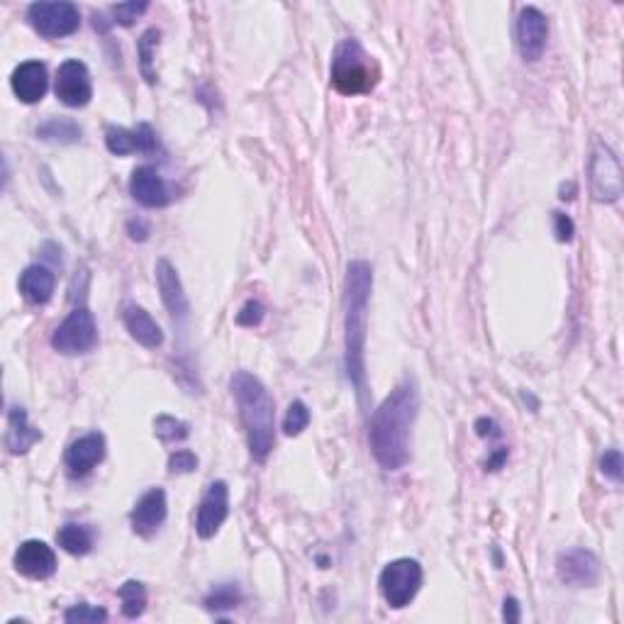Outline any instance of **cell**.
Listing matches in <instances>:
<instances>
[{"instance_id":"obj_12","label":"cell","mask_w":624,"mask_h":624,"mask_svg":"<svg viewBox=\"0 0 624 624\" xmlns=\"http://www.w3.org/2000/svg\"><path fill=\"white\" fill-rule=\"evenodd\" d=\"M166 515H169V503H166L164 488H152L137 500L135 510L130 512L132 532L142 539H152L164 527Z\"/></svg>"},{"instance_id":"obj_28","label":"cell","mask_w":624,"mask_h":624,"mask_svg":"<svg viewBox=\"0 0 624 624\" xmlns=\"http://www.w3.org/2000/svg\"><path fill=\"white\" fill-rule=\"evenodd\" d=\"M159 37L161 32L152 27V30L144 32L142 39H139V59H142V74L147 78V83L156 81V71L152 69V64H154V49L159 47Z\"/></svg>"},{"instance_id":"obj_22","label":"cell","mask_w":624,"mask_h":624,"mask_svg":"<svg viewBox=\"0 0 624 624\" xmlns=\"http://www.w3.org/2000/svg\"><path fill=\"white\" fill-rule=\"evenodd\" d=\"M54 288H57V276H54L47 266L32 264L20 273V293L22 298L30 300V303L35 305L49 303L54 295Z\"/></svg>"},{"instance_id":"obj_16","label":"cell","mask_w":624,"mask_h":624,"mask_svg":"<svg viewBox=\"0 0 624 624\" xmlns=\"http://www.w3.org/2000/svg\"><path fill=\"white\" fill-rule=\"evenodd\" d=\"M130 193L139 205L152 210L166 208L171 203L169 186H166V181L154 166H139V169L132 171Z\"/></svg>"},{"instance_id":"obj_37","label":"cell","mask_w":624,"mask_h":624,"mask_svg":"<svg viewBox=\"0 0 624 624\" xmlns=\"http://www.w3.org/2000/svg\"><path fill=\"white\" fill-rule=\"evenodd\" d=\"M476 432H478V437H498L500 429L493 420H486V417H483V420L476 422Z\"/></svg>"},{"instance_id":"obj_3","label":"cell","mask_w":624,"mask_h":624,"mask_svg":"<svg viewBox=\"0 0 624 624\" xmlns=\"http://www.w3.org/2000/svg\"><path fill=\"white\" fill-rule=\"evenodd\" d=\"M239 420L247 432L252 459L264 464L276 444V405L264 383L249 371H237L230 381Z\"/></svg>"},{"instance_id":"obj_32","label":"cell","mask_w":624,"mask_h":624,"mask_svg":"<svg viewBox=\"0 0 624 624\" xmlns=\"http://www.w3.org/2000/svg\"><path fill=\"white\" fill-rule=\"evenodd\" d=\"M149 10V3H120L113 5V18L117 25L122 27H130L135 25V20L139 15H144Z\"/></svg>"},{"instance_id":"obj_4","label":"cell","mask_w":624,"mask_h":624,"mask_svg":"<svg viewBox=\"0 0 624 624\" xmlns=\"http://www.w3.org/2000/svg\"><path fill=\"white\" fill-rule=\"evenodd\" d=\"M381 71L359 39L349 37L337 44L332 59V86L342 96H366L376 88Z\"/></svg>"},{"instance_id":"obj_13","label":"cell","mask_w":624,"mask_h":624,"mask_svg":"<svg viewBox=\"0 0 624 624\" xmlns=\"http://www.w3.org/2000/svg\"><path fill=\"white\" fill-rule=\"evenodd\" d=\"M546 39H549V22H546L544 13L534 5L520 10L517 18V47L525 61H539L546 49Z\"/></svg>"},{"instance_id":"obj_30","label":"cell","mask_w":624,"mask_h":624,"mask_svg":"<svg viewBox=\"0 0 624 624\" xmlns=\"http://www.w3.org/2000/svg\"><path fill=\"white\" fill-rule=\"evenodd\" d=\"M64 620L69 622V624H93V622H105V620H108V612H105L103 607H96V605L81 603V605L69 607V610L64 612Z\"/></svg>"},{"instance_id":"obj_6","label":"cell","mask_w":624,"mask_h":624,"mask_svg":"<svg viewBox=\"0 0 624 624\" xmlns=\"http://www.w3.org/2000/svg\"><path fill=\"white\" fill-rule=\"evenodd\" d=\"M590 195L595 203H617L622 198V164L605 142H595L588 164Z\"/></svg>"},{"instance_id":"obj_27","label":"cell","mask_w":624,"mask_h":624,"mask_svg":"<svg viewBox=\"0 0 624 624\" xmlns=\"http://www.w3.org/2000/svg\"><path fill=\"white\" fill-rule=\"evenodd\" d=\"M154 432L161 442H183L191 434V427H188V422L176 420L171 415H159L154 420Z\"/></svg>"},{"instance_id":"obj_10","label":"cell","mask_w":624,"mask_h":624,"mask_svg":"<svg viewBox=\"0 0 624 624\" xmlns=\"http://www.w3.org/2000/svg\"><path fill=\"white\" fill-rule=\"evenodd\" d=\"M227 515H230V488L225 481L210 483L205 490L203 500H200L198 517H195V532L200 539H213L220 527L225 525Z\"/></svg>"},{"instance_id":"obj_5","label":"cell","mask_w":624,"mask_h":624,"mask_svg":"<svg viewBox=\"0 0 624 624\" xmlns=\"http://www.w3.org/2000/svg\"><path fill=\"white\" fill-rule=\"evenodd\" d=\"M422 573L420 561L415 559H395L381 571V578H378V585H381V595L386 600L388 607L393 610H403L408 607L415 595L420 593L422 588Z\"/></svg>"},{"instance_id":"obj_14","label":"cell","mask_w":624,"mask_h":624,"mask_svg":"<svg viewBox=\"0 0 624 624\" xmlns=\"http://www.w3.org/2000/svg\"><path fill=\"white\" fill-rule=\"evenodd\" d=\"M15 571L22 573L25 578L32 581H47L57 573V554L47 542H39V539H27L18 546L15 551Z\"/></svg>"},{"instance_id":"obj_33","label":"cell","mask_w":624,"mask_h":624,"mask_svg":"<svg viewBox=\"0 0 624 624\" xmlns=\"http://www.w3.org/2000/svg\"><path fill=\"white\" fill-rule=\"evenodd\" d=\"M198 468V456L188 449H178L169 456V473H193Z\"/></svg>"},{"instance_id":"obj_36","label":"cell","mask_w":624,"mask_h":624,"mask_svg":"<svg viewBox=\"0 0 624 624\" xmlns=\"http://www.w3.org/2000/svg\"><path fill=\"white\" fill-rule=\"evenodd\" d=\"M503 617H505L507 622H520V620H522V615H520V603H517L515 598H505Z\"/></svg>"},{"instance_id":"obj_23","label":"cell","mask_w":624,"mask_h":624,"mask_svg":"<svg viewBox=\"0 0 624 624\" xmlns=\"http://www.w3.org/2000/svg\"><path fill=\"white\" fill-rule=\"evenodd\" d=\"M57 542L66 554L71 556H86L93 551V544H96V534H93L91 527L86 525H76V522H69L57 532Z\"/></svg>"},{"instance_id":"obj_18","label":"cell","mask_w":624,"mask_h":624,"mask_svg":"<svg viewBox=\"0 0 624 624\" xmlns=\"http://www.w3.org/2000/svg\"><path fill=\"white\" fill-rule=\"evenodd\" d=\"M156 286H159L161 293V303L166 305V310L171 312L174 320H183L191 312V303H188V295L183 291V283L178 278V271L174 269V264L166 259L156 261Z\"/></svg>"},{"instance_id":"obj_35","label":"cell","mask_w":624,"mask_h":624,"mask_svg":"<svg viewBox=\"0 0 624 624\" xmlns=\"http://www.w3.org/2000/svg\"><path fill=\"white\" fill-rule=\"evenodd\" d=\"M554 222H556V239L559 242H571L573 239V222L571 217L564 215V213H554Z\"/></svg>"},{"instance_id":"obj_25","label":"cell","mask_w":624,"mask_h":624,"mask_svg":"<svg viewBox=\"0 0 624 624\" xmlns=\"http://www.w3.org/2000/svg\"><path fill=\"white\" fill-rule=\"evenodd\" d=\"M117 598L122 600V615L127 620H137L147 610V588L139 581H127L117 590Z\"/></svg>"},{"instance_id":"obj_9","label":"cell","mask_w":624,"mask_h":624,"mask_svg":"<svg viewBox=\"0 0 624 624\" xmlns=\"http://www.w3.org/2000/svg\"><path fill=\"white\" fill-rule=\"evenodd\" d=\"M54 93L66 108H86L93 98V81L88 66L78 59H66L57 71Z\"/></svg>"},{"instance_id":"obj_2","label":"cell","mask_w":624,"mask_h":624,"mask_svg":"<svg viewBox=\"0 0 624 624\" xmlns=\"http://www.w3.org/2000/svg\"><path fill=\"white\" fill-rule=\"evenodd\" d=\"M373 291V271L366 261H351L344 283V369L356 395L366 400V327H369V300Z\"/></svg>"},{"instance_id":"obj_29","label":"cell","mask_w":624,"mask_h":624,"mask_svg":"<svg viewBox=\"0 0 624 624\" xmlns=\"http://www.w3.org/2000/svg\"><path fill=\"white\" fill-rule=\"evenodd\" d=\"M308 425H310L308 405H305L303 400H293V403L288 405L286 417H283V432H286L288 437H298Z\"/></svg>"},{"instance_id":"obj_11","label":"cell","mask_w":624,"mask_h":624,"mask_svg":"<svg viewBox=\"0 0 624 624\" xmlns=\"http://www.w3.org/2000/svg\"><path fill=\"white\" fill-rule=\"evenodd\" d=\"M556 576L571 588H593L600 581V559L588 549H571L556 559Z\"/></svg>"},{"instance_id":"obj_1","label":"cell","mask_w":624,"mask_h":624,"mask_svg":"<svg viewBox=\"0 0 624 624\" xmlns=\"http://www.w3.org/2000/svg\"><path fill=\"white\" fill-rule=\"evenodd\" d=\"M420 410V395L412 381H403L373 410L369 447L383 471H400L410 459V432Z\"/></svg>"},{"instance_id":"obj_19","label":"cell","mask_w":624,"mask_h":624,"mask_svg":"<svg viewBox=\"0 0 624 624\" xmlns=\"http://www.w3.org/2000/svg\"><path fill=\"white\" fill-rule=\"evenodd\" d=\"M10 86H13V93L22 103H39V100L47 96L49 88L47 66L42 61H22L18 69L13 71V76H10Z\"/></svg>"},{"instance_id":"obj_15","label":"cell","mask_w":624,"mask_h":624,"mask_svg":"<svg viewBox=\"0 0 624 624\" xmlns=\"http://www.w3.org/2000/svg\"><path fill=\"white\" fill-rule=\"evenodd\" d=\"M105 147H108L110 154L115 156H127V154H154L159 149V139H156V132L147 122L137 127V130H127V127H108L105 132Z\"/></svg>"},{"instance_id":"obj_24","label":"cell","mask_w":624,"mask_h":624,"mask_svg":"<svg viewBox=\"0 0 624 624\" xmlns=\"http://www.w3.org/2000/svg\"><path fill=\"white\" fill-rule=\"evenodd\" d=\"M37 137L54 144H74L81 139V127L69 117H52L37 127Z\"/></svg>"},{"instance_id":"obj_31","label":"cell","mask_w":624,"mask_h":624,"mask_svg":"<svg viewBox=\"0 0 624 624\" xmlns=\"http://www.w3.org/2000/svg\"><path fill=\"white\" fill-rule=\"evenodd\" d=\"M622 468H624L622 451L607 449L603 454V459H600V473H603L605 478H610L612 483H622Z\"/></svg>"},{"instance_id":"obj_20","label":"cell","mask_w":624,"mask_h":624,"mask_svg":"<svg viewBox=\"0 0 624 624\" xmlns=\"http://www.w3.org/2000/svg\"><path fill=\"white\" fill-rule=\"evenodd\" d=\"M122 320H125L130 337L135 339L137 344H142V347L156 349L164 344V332H161V327L156 325L154 317L144 308H139V305H127L125 312H122Z\"/></svg>"},{"instance_id":"obj_7","label":"cell","mask_w":624,"mask_h":624,"mask_svg":"<svg viewBox=\"0 0 624 624\" xmlns=\"http://www.w3.org/2000/svg\"><path fill=\"white\" fill-rule=\"evenodd\" d=\"M98 344L96 317L88 308H76L66 315V320L54 330L52 347L64 356L88 354Z\"/></svg>"},{"instance_id":"obj_17","label":"cell","mask_w":624,"mask_h":624,"mask_svg":"<svg viewBox=\"0 0 624 624\" xmlns=\"http://www.w3.org/2000/svg\"><path fill=\"white\" fill-rule=\"evenodd\" d=\"M105 459V437L100 432H91L78 437L76 442H71V447L66 449L64 464L69 468L71 476H88V473L96 468L100 461Z\"/></svg>"},{"instance_id":"obj_21","label":"cell","mask_w":624,"mask_h":624,"mask_svg":"<svg viewBox=\"0 0 624 624\" xmlns=\"http://www.w3.org/2000/svg\"><path fill=\"white\" fill-rule=\"evenodd\" d=\"M42 439V432L30 425L25 408H10L8 412V434H5V447L13 456L27 454Z\"/></svg>"},{"instance_id":"obj_38","label":"cell","mask_w":624,"mask_h":624,"mask_svg":"<svg viewBox=\"0 0 624 624\" xmlns=\"http://www.w3.org/2000/svg\"><path fill=\"white\" fill-rule=\"evenodd\" d=\"M505 459H507V449H498L493 454V459L486 461V468H490V471H498V468L503 466Z\"/></svg>"},{"instance_id":"obj_8","label":"cell","mask_w":624,"mask_h":624,"mask_svg":"<svg viewBox=\"0 0 624 624\" xmlns=\"http://www.w3.org/2000/svg\"><path fill=\"white\" fill-rule=\"evenodd\" d=\"M27 20H30L32 30L37 35L47 39L69 37L81 27V13H78L74 3H66V0H59V3H32L27 8Z\"/></svg>"},{"instance_id":"obj_26","label":"cell","mask_w":624,"mask_h":624,"mask_svg":"<svg viewBox=\"0 0 624 624\" xmlns=\"http://www.w3.org/2000/svg\"><path fill=\"white\" fill-rule=\"evenodd\" d=\"M242 600V593H239L237 583H220L210 590V595L205 598V607L210 612H225V610H234Z\"/></svg>"},{"instance_id":"obj_34","label":"cell","mask_w":624,"mask_h":624,"mask_svg":"<svg viewBox=\"0 0 624 624\" xmlns=\"http://www.w3.org/2000/svg\"><path fill=\"white\" fill-rule=\"evenodd\" d=\"M261 320H264V305L259 300H247L244 308L237 312V325L242 327H256L261 325Z\"/></svg>"}]
</instances>
